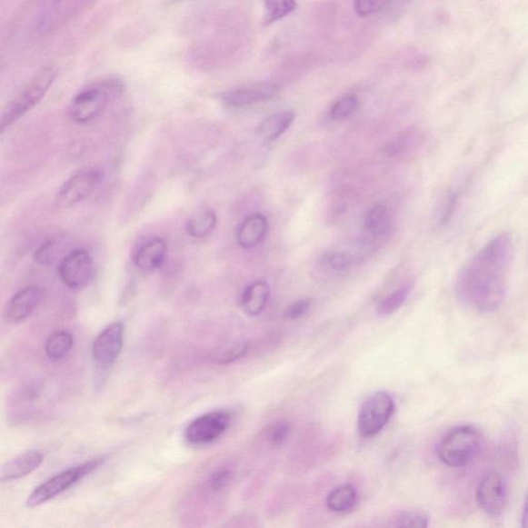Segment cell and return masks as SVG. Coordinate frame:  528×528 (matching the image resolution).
<instances>
[{
	"label": "cell",
	"instance_id": "ba28073f",
	"mask_svg": "<svg viewBox=\"0 0 528 528\" xmlns=\"http://www.w3.org/2000/svg\"><path fill=\"white\" fill-rule=\"evenodd\" d=\"M104 179L97 168H85L75 173L60 187L55 204L59 209L72 208L95 193Z\"/></svg>",
	"mask_w": 528,
	"mask_h": 528
},
{
	"label": "cell",
	"instance_id": "52a82bcc",
	"mask_svg": "<svg viewBox=\"0 0 528 528\" xmlns=\"http://www.w3.org/2000/svg\"><path fill=\"white\" fill-rule=\"evenodd\" d=\"M394 401L385 392H377L366 397L359 410L357 428L364 438L377 435L394 415Z\"/></svg>",
	"mask_w": 528,
	"mask_h": 528
},
{
	"label": "cell",
	"instance_id": "4dcf8cb0",
	"mask_svg": "<svg viewBox=\"0 0 528 528\" xmlns=\"http://www.w3.org/2000/svg\"><path fill=\"white\" fill-rule=\"evenodd\" d=\"M390 0H355L354 9L358 16L367 17L381 12Z\"/></svg>",
	"mask_w": 528,
	"mask_h": 528
},
{
	"label": "cell",
	"instance_id": "8992f818",
	"mask_svg": "<svg viewBox=\"0 0 528 528\" xmlns=\"http://www.w3.org/2000/svg\"><path fill=\"white\" fill-rule=\"evenodd\" d=\"M104 463L105 458H95L57 473L56 476L44 482L42 485L35 489L28 497L26 506L28 508H35L55 499L56 496L64 493L67 489H70L73 485L78 483L79 481L87 477L89 473L98 469Z\"/></svg>",
	"mask_w": 528,
	"mask_h": 528
},
{
	"label": "cell",
	"instance_id": "8fae6325",
	"mask_svg": "<svg viewBox=\"0 0 528 528\" xmlns=\"http://www.w3.org/2000/svg\"><path fill=\"white\" fill-rule=\"evenodd\" d=\"M476 499L479 507L486 514L499 517L508 504V486L506 480L499 473H488L480 481Z\"/></svg>",
	"mask_w": 528,
	"mask_h": 528
},
{
	"label": "cell",
	"instance_id": "44dd1931",
	"mask_svg": "<svg viewBox=\"0 0 528 528\" xmlns=\"http://www.w3.org/2000/svg\"><path fill=\"white\" fill-rule=\"evenodd\" d=\"M294 113L282 111L272 115L259 125L257 134L264 142L271 143L277 140L293 125Z\"/></svg>",
	"mask_w": 528,
	"mask_h": 528
},
{
	"label": "cell",
	"instance_id": "ffe728a7",
	"mask_svg": "<svg viewBox=\"0 0 528 528\" xmlns=\"http://www.w3.org/2000/svg\"><path fill=\"white\" fill-rule=\"evenodd\" d=\"M423 142V134L417 129H408L396 135L383 148L382 152L387 157H401L408 155L416 150Z\"/></svg>",
	"mask_w": 528,
	"mask_h": 528
},
{
	"label": "cell",
	"instance_id": "9a60e30c",
	"mask_svg": "<svg viewBox=\"0 0 528 528\" xmlns=\"http://www.w3.org/2000/svg\"><path fill=\"white\" fill-rule=\"evenodd\" d=\"M167 244L160 237H155L137 250L134 255V264L142 272L151 273L159 270L166 260Z\"/></svg>",
	"mask_w": 528,
	"mask_h": 528
},
{
	"label": "cell",
	"instance_id": "d6a6232c",
	"mask_svg": "<svg viewBox=\"0 0 528 528\" xmlns=\"http://www.w3.org/2000/svg\"><path fill=\"white\" fill-rule=\"evenodd\" d=\"M325 264L334 273L344 274L350 269V260L342 254H332L325 256Z\"/></svg>",
	"mask_w": 528,
	"mask_h": 528
},
{
	"label": "cell",
	"instance_id": "74e56055",
	"mask_svg": "<svg viewBox=\"0 0 528 528\" xmlns=\"http://www.w3.org/2000/svg\"><path fill=\"white\" fill-rule=\"evenodd\" d=\"M184 2H188V0H171V3H173V4H178V3H184Z\"/></svg>",
	"mask_w": 528,
	"mask_h": 528
},
{
	"label": "cell",
	"instance_id": "ac0fdd59",
	"mask_svg": "<svg viewBox=\"0 0 528 528\" xmlns=\"http://www.w3.org/2000/svg\"><path fill=\"white\" fill-rule=\"evenodd\" d=\"M270 296V285L266 282L256 281L244 290L241 296V307L249 316H258L269 304Z\"/></svg>",
	"mask_w": 528,
	"mask_h": 528
},
{
	"label": "cell",
	"instance_id": "f546056e",
	"mask_svg": "<svg viewBox=\"0 0 528 528\" xmlns=\"http://www.w3.org/2000/svg\"><path fill=\"white\" fill-rule=\"evenodd\" d=\"M394 522L397 527H427L430 518L424 513L403 511L396 516Z\"/></svg>",
	"mask_w": 528,
	"mask_h": 528
},
{
	"label": "cell",
	"instance_id": "1f68e13d",
	"mask_svg": "<svg viewBox=\"0 0 528 528\" xmlns=\"http://www.w3.org/2000/svg\"><path fill=\"white\" fill-rule=\"evenodd\" d=\"M56 243L48 241L35 251V260L38 264H49L55 262L57 255Z\"/></svg>",
	"mask_w": 528,
	"mask_h": 528
},
{
	"label": "cell",
	"instance_id": "83f0119b",
	"mask_svg": "<svg viewBox=\"0 0 528 528\" xmlns=\"http://www.w3.org/2000/svg\"><path fill=\"white\" fill-rule=\"evenodd\" d=\"M249 345L247 343H237L232 346L222 349L214 355V363L219 364H232L247 354Z\"/></svg>",
	"mask_w": 528,
	"mask_h": 528
},
{
	"label": "cell",
	"instance_id": "8d00e7d4",
	"mask_svg": "<svg viewBox=\"0 0 528 528\" xmlns=\"http://www.w3.org/2000/svg\"><path fill=\"white\" fill-rule=\"evenodd\" d=\"M522 525L524 528H528V493L526 495V499L524 502L523 517H522Z\"/></svg>",
	"mask_w": 528,
	"mask_h": 528
},
{
	"label": "cell",
	"instance_id": "d590c367",
	"mask_svg": "<svg viewBox=\"0 0 528 528\" xmlns=\"http://www.w3.org/2000/svg\"><path fill=\"white\" fill-rule=\"evenodd\" d=\"M456 202H457L456 195L451 194L446 198L445 202L442 203L438 210L437 216L440 224H443V222H446L448 218L451 216V214H453L454 210V205Z\"/></svg>",
	"mask_w": 528,
	"mask_h": 528
},
{
	"label": "cell",
	"instance_id": "d4e9b609",
	"mask_svg": "<svg viewBox=\"0 0 528 528\" xmlns=\"http://www.w3.org/2000/svg\"><path fill=\"white\" fill-rule=\"evenodd\" d=\"M295 0H264V25H271L296 10Z\"/></svg>",
	"mask_w": 528,
	"mask_h": 528
},
{
	"label": "cell",
	"instance_id": "7c38bea8",
	"mask_svg": "<svg viewBox=\"0 0 528 528\" xmlns=\"http://www.w3.org/2000/svg\"><path fill=\"white\" fill-rule=\"evenodd\" d=\"M278 94V86L272 82H254L228 89L220 99L228 108L243 109L246 106L270 101Z\"/></svg>",
	"mask_w": 528,
	"mask_h": 528
},
{
	"label": "cell",
	"instance_id": "f1b7e54d",
	"mask_svg": "<svg viewBox=\"0 0 528 528\" xmlns=\"http://www.w3.org/2000/svg\"><path fill=\"white\" fill-rule=\"evenodd\" d=\"M290 426L285 421L272 424L265 431V440L273 447H280L289 437Z\"/></svg>",
	"mask_w": 528,
	"mask_h": 528
},
{
	"label": "cell",
	"instance_id": "7402d4cb",
	"mask_svg": "<svg viewBox=\"0 0 528 528\" xmlns=\"http://www.w3.org/2000/svg\"><path fill=\"white\" fill-rule=\"evenodd\" d=\"M358 495L354 486L344 484L333 489L327 495L326 504L329 510L339 514H345L356 507Z\"/></svg>",
	"mask_w": 528,
	"mask_h": 528
},
{
	"label": "cell",
	"instance_id": "484cf974",
	"mask_svg": "<svg viewBox=\"0 0 528 528\" xmlns=\"http://www.w3.org/2000/svg\"><path fill=\"white\" fill-rule=\"evenodd\" d=\"M412 292L411 284H404L379 303L377 312L381 316L392 315L399 310Z\"/></svg>",
	"mask_w": 528,
	"mask_h": 528
},
{
	"label": "cell",
	"instance_id": "277c9868",
	"mask_svg": "<svg viewBox=\"0 0 528 528\" xmlns=\"http://www.w3.org/2000/svg\"><path fill=\"white\" fill-rule=\"evenodd\" d=\"M79 0H29L26 25L30 35H49L70 19Z\"/></svg>",
	"mask_w": 528,
	"mask_h": 528
},
{
	"label": "cell",
	"instance_id": "5bb4252c",
	"mask_svg": "<svg viewBox=\"0 0 528 528\" xmlns=\"http://www.w3.org/2000/svg\"><path fill=\"white\" fill-rule=\"evenodd\" d=\"M44 289L40 286H28L15 294L5 310V320L15 324L26 320L35 311L44 298Z\"/></svg>",
	"mask_w": 528,
	"mask_h": 528
},
{
	"label": "cell",
	"instance_id": "5b68a950",
	"mask_svg": "<svg viewBox=\"0 0 528 528\" xmlns=\"http://www.w3.org/2000/svg\"><path fill=\"white\" fill-rule=\"evenodd\" d=\"M56 79V71L52 67H45L37 73L32 80L26 83L19 94L6 105L2 115V133L15 122L25 116L30 110L42 101Z\"/></svg>",
	"mask_w": 528,
	"mask_h": 528
},
{
	"label": "cell",
	"instance_id": "e0dca14e",
	"mask_svg": "<svg viewBox=\"0 0 528 528\" xmlns=\"http://www.w3.org/2000/svg\"><path fill=\"white\" fill-rule=\"evenodd\" d=\"M44 462V455L38 451H29L11 459L4 464L0 478L3 482H10L25 478L29 473L40 468Z\"/></svg>",
	"mask_w": 528,
	"mask_h": 528
},
{
	"label": "cell",
	"instance_id": "6da1fadb",
	"mask_svg": "<svg viewBox=\"0 0 528 528\" xmlns=\"http://www.w3.org/2000/svg\"><path fill=\"white\" fill-rule=\"evenodd\" d=\"M512 257L510 234L503 233L487 243L458 275L456 294L459 300L479 313L499 309L507 294Z\"/></svg>",
	"mask_w": 528,
	"mask_h": 528
},
{
	"label": "cell",
	"instance_id": "7a4b0ae2",
	"mask_svg": "<svg viewBox=\"0 0 528 528\" xmlns=\"http://www.w3.org/2000/svg\"><path fill=\"white\" fill-rule=\"evenodd\" d=\"M124 90V82L116 76L91 84L74 97L68 114L76 124H87L102 115L112 99L120 95Z\"/></svg>",
	"mask_w": 528,
	"mask_h": 528
},
{
	"label": "cell",
	"instance_id": "9c48e42d",
	"mask_svg": "<svg viewBox=\"0 0 528 528\" xmlns=\"http://www.w3.org/2000/svg\"><path fill=\"white\" fill-rule=\"evenodd\" d=\"M232 414L227 411L206 413L193 421L185 432V440L189 445H208L218 440L232 423Z\"/></svg>",
	"mask_w": 528,
	"mask_h": 528
},
{
	"label": "cell",
	"instance_id": "4316f807",
	"mask_svg": "<svg viewBox=\"0 0 528 528\" xmlns=\"http://www.w3.org/2000/svg\"><path fill=\"white\" fill-rule=\"evenodd\" d=\"M359 101L355 95H347L339 99L332 106L331 118L335 121L345 120L358 109Z\"/></svg>",
	"mask_w": 528,
	"mask_h": 528
},
{
	"label": "cell",
	"instance_id": "30bf717a",
	"mask_svg": "<svg viewBox=\"0 0 528 528\" xmlns=\"http://www.w3.org/2000/svg\"><path fill=\"white\" fill-rule=\"evenodd\" d=\"M94 262L89 252L76 249L60 260L58 275L61 282L71 289L86 287L94 278Z\"/></svg>",
	"mask_w": 528,
	"mask_h": 528
},
{
	"label": "cell",
	"instance_id": "603a6c76",
	"mask_svg": "<svg viewBox=\"0 0 528 528\" xmlns=\"http://www.w3.org/2000/svg\"><path fill=\"white\" fill-rule=\"evenodd\" d=\"M217 225L216 213L212 210L194 214L186 224V232L194 239H205L215 231Z\"/></svg>",
	"mask_w": 528,
	"mask_h": 528
},
{
	"label": "cell",
	"instance_id": "3957f363",
	"mask_svg": "<svg viewBox=\"0 0 528 528\" xmlns=\"http://www.w3.org/2000/svg\"><path fill=\"white\" fill-rule=\"evenodd\" d=\"M482 437L476 428L461 425L450 430L439 443L437 455L451 468L470 464L480 453Z\"/></svg>",
	"mask_w": 528,
	"mask_h": 528
},
{
	"label": "cell",
	"instance_id": "4fadbf2b",
	"mask_svg": "<svg viewBox=\"0 0 528 528\" xmlns=\"http://www.w3.org/2000/svg\"><path fill=\"white\" fill-rule=\"evenodd\" d=\"M125 326L115 323L106 326L97 335L92 345V356L99 364H112L119 357L124 347Z\"/></svg>",
	"mask_w": 528,
	"mask_h": 528
},
{
	"label": "cell",
	"instance_id": "cb8c5ba5",
	"mask_svg": "<svg viewBox=\"0 0 528 528\" xmlns=\"http://www.w3.org/2000/svg\"><path fill=\"white\" fill-rule=\"evenodd\" d=\"M73 345L74 338L70 333L65 331L57 332L53 334L47 343H45V355L51 361H60V359L70 354Z\"/></svg>",
	"mask_w": 528,
	"mask_h": 528
},
{
	"label": "cell",
	"instance_id": "836d02e7",
	"mask_svg": "<svg viewBox=\"0 0 528 528\" xmlns=\"http://www.w3.org/2000/svg\"><path fill=\"white\" fill-rule=\"evenodd\" d=\"M232 472L227 468V466H221L213 473L210 479V485L213 491L219 492L224 489L227 484L229 480H231Z\"/></svg>",
	"mask_w": 528,
	"mask_h": 528
},
{
	"label": "cell",
	"instance_id": "d6986e66",
	"mask_svg": "<svg viewBox=\"0 0 528 528\" xmlns=\"http://www.w3.org/2000/svg\"><path fill=\"white\" fill-rule=\"evenodd\" d=\"M364 229L374 241H385L392 231V220L385 205H374L367 211L364 218Z\"/></svg>",
	"mask_w": 528,
	"mask_h": 528
},
{
	"label": "cell",
	"instance_id": "2e32d148",
	"mask_svg": "<svg viewBox=\"0 0 528 528\" xmlns=\"http://www.w3.org/2000/svg\"><path fill=\"white\" fill-rule=\"evenodd\" d=\"M269 232V222L260 214H254L242 221L237 228L236 240L244 249L254 248L264 240Z\"/></svg>",
	"mask_w": 528,
	"mask_h": 528
},
{
	"label": "cell",
	"instance_id": "e575fe53",
	"mask_svg": "<svg viewBox=\"0 0 528 528\" xmlns=\"http://www.w3.org/2000/svg\"><path fill=\"white\" fill-rule=\"evenodd\" d=\"M312 301L310 298H304L290 304L289 307L284 312L285 318L289 320H295L301 318L310 310Z\"/></svg>",
	"mask_w": 528,
	"mask_h": 528
}]
</instances>
